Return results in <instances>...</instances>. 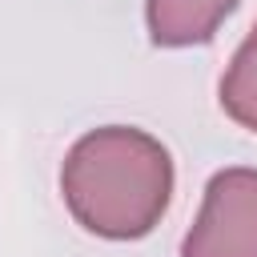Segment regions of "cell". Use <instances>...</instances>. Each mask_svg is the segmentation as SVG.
<instances>
[{"mask_svg":"<svg viewBox=\"0 0 257 257\" xmlns=\"http://www.w3.org/2000/svg\"><path fill=\"white\" fill-rule=\"evenodd\" d=\"M169 149L133 124L88 128L60 165V197L72 221L104 241L149 237L173 201Z\"/></svg>","mask_w":257,"mask_h":257,"instance_id":"1","label":"cell"},{"mask_svg":"<svg viewBox=\"0 0 257 257\" xmlns=\"http://www.w3.org/2000/svg\"><path fill=\"white\" fill-rule=\"evenodd\" d=\"M181 257H257V169L233 165L209 177Z\"/></svg>","mask_w":257,"mask_h":257,"instance_id":"2","label":"cell"},{"mask_svg":"<svg viewBox=\"0 0 257 257\" xmlns=\"http://www.w3.org/2000/svg\"><path fill=\"white\" fill-rule=\"evenodd\" d=\"M241 0H145V28L157 48L209 44Z\"/></svg>","mask_w":257,"mask_h":257,"instance_id":"3","label":"cell"},{"mask_svg":"<svg viewBox=\"0 0 257 257\" xmlns=\"http://www.w3.org/2000/svg\"><path fill=\"white\" fill-rule=\"evenodd\" d=\"M221 108L233 124L257 133V24L245 32L221 76Z\"/></svg>","mask_w":257,"mask_h":257,"instance_id":"4","label":"cell"}]
</instances>
